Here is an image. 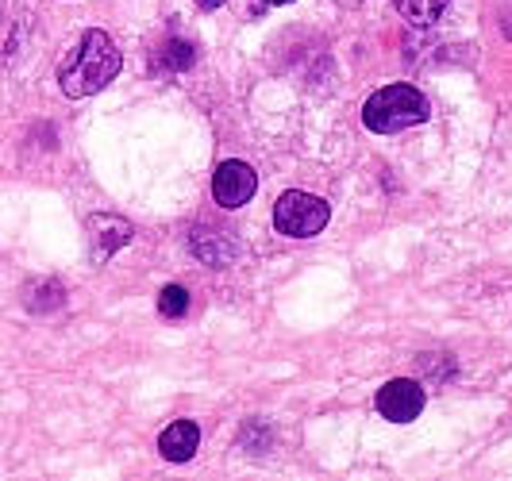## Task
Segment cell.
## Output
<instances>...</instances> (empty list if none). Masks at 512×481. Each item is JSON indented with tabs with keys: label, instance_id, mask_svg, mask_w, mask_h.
<instances>
[{
	"label": "cell",
	"instance_id": "cell-1",
	"mask_svg": "<svg viewBox=\"0 0 512 481\" xmlns=\"http://www.w3.org/2000/svg\"><path fill=\"white\" fill-rule=\"evenodd\" d=\"M120 47L112 43V35L101 31V27H89L81 39H77L70 54L62 58L58 66V85L70 101H81V97H93L101 93L112 77L120 74Z\"/></svg>",
	"mask_w": 512,
	"mask_h": 481
},
{
	"label": "cell",
	"instance_id": "cell-15",
	"mask_svg": "<svg viewBox=\"0 0 512 481\" xmlns=\"http://www.w3.org/2000/svg\"><path fill=\"white\" fill-rule=\"evenodd\" d=\"M339 4H359V0H339Z\"/></svg>",
	"mask_w": 512,
	"mask_h": 481
},
{
	"label": "cell",
	"instance_id": "cell-5",
	"mask_svg": "<svg viewBox=\"0 0 512 481\" xmlns=\"http://www.w3.org/2000/svg\"><path fill=\"white\" fill-rule=\"evenodd\" d=\"M255 189H258V174L247 166V162L228 158V162H220L216 174H212V197H216L220 208H231V212L251 201Z\"/></svg>",
	"mask_w": 512,
	"mask_h": 481
},
{
	"label": "cell",
	"instance_id": "cell-14",
	"mask_svg": "<svg viewBox=\"0 0 512 481\" xmlns=\"http://www.w3.org/2000/svg\"><path fill=\"white\" fill-rule=\"evenodd\" d=\"M266 4H293V0H266Z\"/></svg>",
	"mask_w": 512,
	"mask_h": 481
},
{
	"label": "cell",
	"instance_id": "cell-8",
	"mask_svg": "<svg viewBox=\"0 0 512 481\" xmlns=\"http://www.w3.org/2000/svg\"><path fill=\"white\" fill-rule=\"evenodd\" d=\"M193 254H197V258H205V262H212V266H228L231 258L239 254V243L231 239L228 231L197 228L193 231Z\"/></svg>",
	"mask_w": 512,
	"mask_h": 481
},
{
	"label": "cell",
	"instance_id": "cell-2",
	"mask_svg": "<svg viewBox=\"0 0 512 481\" xmlns=\"http://www.w3.org/2000/svg\"><path fill=\"white\" fill-rule=\"evenodd\" d=\"M428 120V97L416 85H385L362 104V124L374 135H393Z\"/></svg>",
	"mask_w": 512,
	"mask_h": 481
},
{
	"label": "cell",
	"instance_id": "cell-9",
	"mask_svg": "<svg viewBox=\"0 0 512 481\" xmlns=\"http://www.w3.org/2000/svg\"><path fill=\"white\" fill-rule=\"evenodd\" d=\"M24 304L31 308V312H54V308H62V304H66V289L51 278L31 281V285L24 289Z\"/></svg>",
	"mask_w": 512,
	"mask_h": 481
},
{
	"label": "cell",
	"instance_id": "cell-13",
	"mask_svg": "<svg viewBox=\"0 0 512 481\" xmlns=\"http://www.w3.org/2000/svg\"><path fill=\"white\" fill-rule=\"evenodd\" d=\"M193 4H197V8H205V12H212V8H220L224 0H193Z\"/></svg>",
	"mask_w": 512,
	"mask_h": 481
},
{
	"label": "cell",
	"instance_id": "cell-6",
	"mask_svg": "<svg viewBox=\"0 0 512 481\" xmlns=\"http://www.w3.org/2000/svg\"><path fill=\"white\" fill-rule=\"evenodd\" d=\"M85 239H89V258L101 266L116 251H124L131 243V224L124 216H112V212H97L85 220Z\"/></svg>",
	"mask_w": 512,
	"mask_h": 481
},
{
	"label": "cell",
	"instance_id": "cell-10",
	"mask_svg": "<svg viewBox=\"0 0 512 481\" xmlns=\"http://www.w3.org/2000/svg\"><path fill=\"white\" fill-rule=\"evenodd\" d=\"M397 4V12L416 27H428L436 24L439 16H443V8L451 4V0H393Z\"/></svg>",
	"mask_w": 512,
	"mask_h": 481
},
{
	"label": "cell",
	"instance_id": "cell-11",
	"mask_svg": "<svg viewBox=\"0 0 512 481\" xmlns=\"http://www.w3.org/2000/svg\"><path fill=\"white\" fill-rule=\"evenodd\" d=\"M158 62H162L166 70L181 74V70H189V66L197 62V51H193V43H185V39H166V43H162V54H158Z\"/></svg>",
	"mask_w": 512,
	"mask_h": 481
},
{
	"label": "cell",
	"instance_id": "cell-12",
	"mask_svg": "<svg viewBox=\"0 0 512 481\" xmlns=\"http://www.w3.org/2000/svg\"><path fill=\"white\" fill-rule=\"evenodd\" d=\"M158 312H162L166 320H181V316L189 312V289H185V285H166V289L158 293Z\"/></svg>",
	"mask_w": 512,
	"mask_h": 481
},
{
	"label": "cell",
	"instance_id": "cell-7",
	"mask_svg": "<svg viewBox=\"0 0 512 481\" xmlns=\"http://www.w3.org/2000/svg\"><path fill=\"white\" fill-rule=\"evenodd\" d=\"M201 447V428L193 420H174L170 428H162L158 435V451L166 462H189Z\"/></svg>",
	"mask_w": 512,
	"mask_h": 481
},
{
	"label": "cell",
	"instance_id": "cell-4",
	"mask_svg": "<svg viewBox=\"0 0 512 481\" xmlns=\"http://www.w3.org/2000/svg\"><path fill=\"white\" fill-rule=\"evenodd\" d=\"M424 385L412 378H393L385 381L382 389H378V412H382L389 424H412L420 412H424Z\"/></svg>",
	"mask_w": 512,
	"mask_h": 481
},
{
	"label": "cell",
	"instance_id": "cell-3",
	"mask_svg": "<svg viewBox=\"0 0 512 481\" xmlns=\"http://www.w3.org/2000/svg\"><path fill=\"white\" fill-rule=\"evenodd\" d=\"M328 216L332 208L324 197H312V193H301V189H289L278 197L274 204V228L289 235V239H312L328 228Z\"/></svg>",
	"mask_w": 512,
	"mask_h": 481
}]
</instances>
